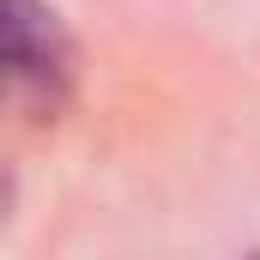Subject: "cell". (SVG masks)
<instances>
[{
  "instance_id": "cell-1",
  "label": "cell",
  "mask_w": 260,
  "mask_h": 260,
  "mask_svg": "<svg viewBox=\"0 0 260 260\" xmlns=\"http://www.w3.org/2000/svg\"><path fill=\"white\" fill-rule=\"evenodd\" d=\"M0 55H6V91L12 109L30 121H55L73 97L79 55L49 0H0Z\"/></svg>"
},
{
  "instance_id": "cell-2",
  "label": "cell",
  "mask_w": 260,
  "mask_h": 260,
  "mask_svg": "<svg viewBox=\"0 0 260 260\" xmlns=\"http://www.w3.org/2000/svg\"><path fill=\"white\" fill-rule=\"evenodd\" d=\"M248 260H260V254H248Z\"/></svg>"
}]
</instances>
